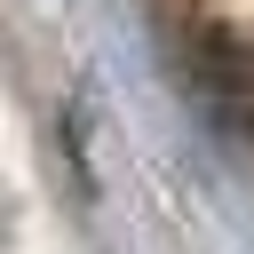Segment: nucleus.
I'll return each instance as SVG.
<instances>
[{"mask_svg":"<svg viewBox=\"0 0 254 254\" xmlns=\"http://www.w3.org/2000/svg\"><path fill=\"white\" fill-rule=\"evenodd\" d=\"M183 79H190V95L206 103L214 127L254 135V40H246V32L198 24V32L183 40Z\"/></svg>","mask_w":254,"mask_h":254,"instance_id":"1","label":"nucleus"}]
</instances>
